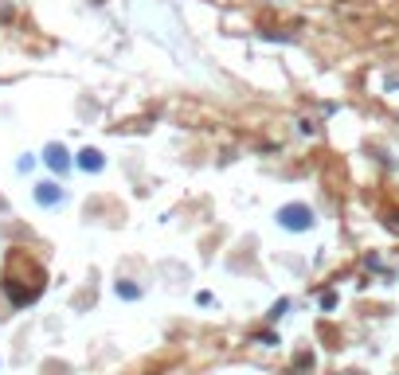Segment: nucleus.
I'll list each match as a JSON object with an SVG mask.
<instances>
[{"mask_svg":"<svg viewBox=\"0 0 399 375\" xmlns=\"http://www.w3.org/2000/svg\"><path fill=\"white\" fill-rule=\"evenodd\" d=\"M43 160H47V164L55 168V172H67V168H70V160H67V148H63V145H47Z\"/></svg>","mask_w":399,"mask_h":375,"instance_id":"nucleus-2","label":"nucleus"},{"mask_svg":"<svg viewBox=\"0 0 399 375\" xmlns=\"http://www.w3.org/2000/svg\"><path fill=\"white\" fill-rule=\"evenodd\" d=\"M286 309H289V301H278V305L270 309V316H274V321H278V316H282V313H286Z\"/></svg>","mask_w":399,"mask_h":375,"instance_id":"nucleus-6","label":"nucleus"},{"mask_svg":"<svg viewBox=\"0 0 399 375\" xmlns=\"http://www.w3.org/2000/svg\"><path fill=\"white\" fill-rule=\"evenodd\" d=\"M79 168H82V172H98V168H102V153H98V148H82V153H79Z\"/></svg>","mask_w":399,"mask_h":375,"instance_id":"nucleus-4","label":"nucleus"},{"mask_svg":"<svg viewBox=\"0 0 399 375\" xmlns=\"http://www.w3.org/2000/svg\"><path fill=\"white\" fill-rule=\"evenodd\" d=\"M278 223L286 231H294V235H301V231H310L313 223H317V215H313V208H306V204H286V208L278 211Z\"/></svg>","mask_w":399,"mask_h":375,"instance_id":"nucleus-1","label":"nucleus"},{"mask_svg":"<svg viewBox=\"0 0 399 375\" xmlns=\"http://www.w3.org/2000/svg\"><path fill=\"white\" fill-rule=\"evenodd\" d=\"M36 199H40L43 208H55V204L63 199V188L59 184H40L36 188Z\"/></svg>","mask_w":399,"mask_h":375,"instance_id":"nucleus-3","label":"nucleus"},{"mask_svg":"<svg viewBox=\"0 0 399 375\" xmlns=\"http://www.w3.org/2000/svg\"><path fill=\"white\" fill-rule=\"evenodd\" d=\"M118 297H130V301H133V297H137V286H121V282H118Z\"/></svg>","mask_w":399,"mask_h":375,"instance_id":"nucleus-5","label":"nucleus"}]
</instances>
